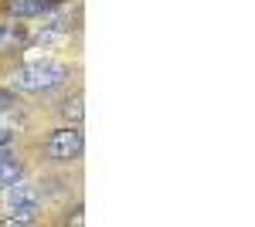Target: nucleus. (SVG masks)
<instances>
[{"label": "nucleus", "instance_id": "nucleus-1", "mask_svg": "<svg viewBox=\"0 0 255 227\" xmlns=\"http://www.w3.org/2000/svg\"><path fill=\"white\" fill-rule=\"evenodd\" d=\"M68 65H61V61H31V65H24L14 72L10 78V88L14 92H51V88H58L68 81Z\"/></svg>", "mask_w": 255, "mask_h": 227}, {"label": "nucleus", "instance_id": "nucleus-2", "mask_svg": "<svg viewBox=\"0 0 255 227\" xmlns=\"http://www.w3.org/2000/svg\"><path fill=\"white\" fill-rule=\"evenodd\" d=\"M82 150H85V136H82L79 126H65L58 133H51L44 143V156L51 163H72L82 156Z\"/></svg>", "mask_w": 255, "mask_h": 227}, {"label": "nucleus", "instance_id": "nucleus-3", "mask_svg": "<svg viewBox=\"0 0 255 227\" xmlns=\"http://www.w3.org/2000/svg\"><path fill=\"white\" fill-rule=\"evenodd\" d=\"M7 193V204H10V210H17V207H41V190L34 187V183H14V187H7L3 190Z\"/></svg>", "mask_w": 255, "mask_h": 227}, {"label": "nucleus", "instance_id": "nucleus-4", "mask_svg": "<svg viewBox=\"0 0 255 227\" xmlns=\"http://www.w3.org/2000/svg\"><path fill=\"white\" fill-rule=\"evenodd\" d=\"M51 7H55V0H14L10 14L14 17H38V14H48Z\"/></svg>", "mask_w": 255, "mask_h": 227}, {"label": "nucleus", "instance_id": "nucleus-5", "mask_svg": "<svg viewBox=\"0 0 255 227\" xmlns=\"http://www.w3.org/2000/svg\"><path fill=\"white\" fill-rule=\"evenodd\" d=\"M20 173H24V163L14 159V156H7V159L0 163V193H3L7 187H14V183L20 180Z\"/></svg>", "mask_w": 255, "mask_h": 227}, {"label": "nucleus", "instance_id": "nucleus-6", "mask_svg": "<svg viewBox=\"0 0 255 227\" xmlns=\"http://www.w3.org/2000/svg\"><path fill=\"white\" fill-rule=\"evenodd\" d=\"M38 221V207H17V210H10L0 224L3 227H24V224H34Z\"/></svg>", "mask_w": 255, "mask_h": 227}, {"label": "nucleus", "instance_id": "nucleus-7", "mask_svg": "<svg viewBox=\"0 0 255 227\" xmlns=\"http://www.w3.org/2000/svg\"><path fill=\"white\" fill-rule=\"evenodd\" d=\"M27 34H24V27L20 24H7V27H0V48H14V44H24Z\"/></svg>", "mask_w": 255, "mask_h": 227}, {"label": "nucleus", "instance_id": "nucleus-8", "mask_svg": "<svg viewBox=\"0 0 255 227\" xmlns=\"http://www.w3.org/2000/svg\"><path fill=\"white\" fill-rule=\"evenodd\" d=\"M61 112L68 115V119H75V126H79V122H82V95H72V98L65 102V109H61Z\"/></svg>", "mask_w": 255, "mask_h": 227}, {"label": "nucleus", "instance_id": "nucleus-9", "mask_svg": "<svg viewBox=\"0 0 255 227\" xmlns=\"http://www.w3.org/2000/svg\"><path fill=\"white\" fill-rule=\"evenodd\" d=\"M10 105H14V95L7 92V88H0V112H3V109H10Z\"/></svg>", "mask_w": 255, "mask_h": 227}, {"label": "nucleus", "instance_id": "nucleus-10", "mask_svg": "<svg viewBox=\"0 0 255 227\" xmlns=\"http://www.w3.org/2000/svg\"><path fill=\"white\" fill-rule=\"evenodd\" d=\"M0 146H10V133H7L3 126H0Z\"/></svg>", "mask_w": 255, "mask_h": 227}, {"label": "nucleus", "instance_id": "nucleus-11", "mask_svg": "<svg viewBox=\"0 0 255 227\" xmlns=\"http://www.w3.org/2000/svg\"><path fill=\"white\" fill-rule=\"evenodd\" d=\"M7 156H10V146H0V163H3Z\"/></svg>", "mask_w": 255, "mask_h": 227}]
</instances>
